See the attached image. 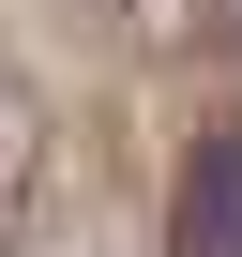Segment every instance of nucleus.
<instances>
[{"mask_svg":"<svg viewBox=\"0 0 242 257\" xmlns=\"http://www.w3.org/2000/svg\"><path fill=\"white\" fill-rule=\"evenodd\" d=\"M167 257H242V137H197L182 212H167Z\"/></svg>","mask_w":242,"mask_h":257,"instance_id":"obj_1","label":"nucleus"}]
</instances>
